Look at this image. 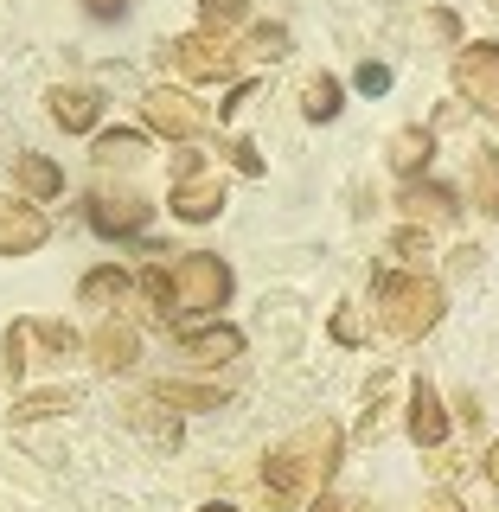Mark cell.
Here are the masks:
<instances>
[{"label":"cell","instance_id":"cell-1","mask_svg":"<svg viewBox=\"0 0 499 512\" xmlns=\"http://www.w3.org/2000/svg\"><path fill=\"white\" fill-rule=\"evenodd\" d=\"M346 455V436L340 423H308L295 442H282L276 455L263 461V480H269V500L276 506H308L320 487H327V474L340 468Z\"/></svg>","mask_w":499,"mask_h":512},{"label":"cell","instance_id":"cell-2","mask_svg":"<svg viewBox=\"0 0 499 512\" xmlns=\"http://www.w3.org/2000/svg\"><path fill=\"white\" fill-rule=\"evenodd\" d=\"M442 308H448L442 282L416 276V269H391V276H378V288H372L378 333H391V340H423L442 320Z\"/></svg>","mask_w":499,"mask_h":512},{"label":"cell","instance_id":"cell-3","mask_svg":"<svg viewBox=\"0 0 499 512\" xmlns=\"http://www.w3.org/2000/svg\"><path fill=\"white\" fill-rule=\"evenodd\" d=\"M173 276V308H224L231 301V269H224V256H180V263L167 269Z\"/></svg>","mask_w":499,"mask_h":512},{"label":"cell","instance_id":"cell-4","mask_svg":"<svg viewBox=\"0 0 499 512\" xmlns=\"http://www.w3.org/2000/svg\"><path fill=\"white\" fill-rule=\"evenodd\" d=\"M173 64H180L186 84H218V77L237 71V52L224 32H186L180 45H173Z\"/></svg>","mask_w":499,"mask_h":512},{"label":"cell","instance_id":"cell-5","mask_svg":"<svg viewBox=\"0 0 499 512\" xmlns=\"http://www.w3.org/2000/svg\"><path fill=\"white\" fill-rule=\"evenodd\" d=\"M141 122H148L154 135H167V141H186V135H199V103H192L186 90H173V84H154L141 96Z\"/></svg>","mask_w":499,"mask_h":512},{"label":"cell","instance_id":"cell-6","mask_svg":"<svg viewBox=\"0 0 499 512\" xmlns=\"http://www.w3.org/2000/svg\"><path fill=\"white\" fill-rule=\"evenodd\" d=\"M455 90L468 96L474 109H499V45L493 39H480L455 58Z\"/></svg>","mask_w":499,"mask_h":512},{"label":"cell","instance_id":"cell-7","mask_svg":"<svg viewBox=\"0 0 499 512\" xmlns=\"http://www.w3.org/2000/svg\"><path fill=\"white\" fill-rule=\"evenodd\" d=\"M84 205H90V231L96 237H135L141 224H148V205H141L135 192H116V186H96Z\"/></svg>","mask_w":499,"mask_h":512},{"label":"cell","instance_id":"cell-8","mask_svg":"<svg viewBox=\"0 0 499 512\" xmlns=\"http://www.w3.org/2000/svg\"><path fill=\"white\" fill-rule=\"evenodd\" d=\"M173 218H186V224H205V218H218L224 212V186H218V173H180V186H173Z\"/></svg>","mask_w":499,"mask_h":512},{"label":"cell","instance_id":"cell-9","mask_svg":"<svg viewBox=\"0 0 499 512\" xmlns=\"http://www.w3.org/2000/svg\"><path fill=\"white\" fill-rule=\"evenodd\" d=\"M410 436L423 442V448H442L448 442V410H442V397H436V384H429V378L410 384Z\"/></svg>","mask_w":499,"mask_h":512},{"label":"cell","instance_id":"cell-10","mask_svg":"<svg viewBox=\"0 0 499 512\" xmlns=\"http://www.w3.org/2000/svg\"><path fill=\"white\" fill-rule=\"evenodd\" d=\"M45 244V212L39 205H0V256H26Z\"/></svg>","mask_w":499,"mask_h":512},{"label":"cell","instance_id":"cell-11","mask_svg":"<svg viewBox=\"0 0 499 512\" xmlns=\"http://www.w3.org/2000/svg\"><path fill=\"white\" fill-rule=\"evenodd\" d=\"M45 103H52V122L71 128V135H90L96 116H103V96H90V90H77V84H58Z\"/></svg>","mask_w":499,"mask_h":512},{"label":"cell","instance_id":"cell-12","mask_svg":"<svg viewBox=\"0 0 499 512\" xmlns=\"http://www.w3.org/2000/svg\"><path fill=\"white\" fill-rule=\"evenodd\" d=\"M135 352H141V340H135L128 320H109V327H96V340H90V359L103 365V372H128Z\"/></svg>","mask_w":499,"mask_h":512},{"label":"cell","instance_id":"cell-13","mask_svg":"<svg viewBox=\"0 0 499 512\" xmlns=\"http://www.w3.org/2000/svg\"><path fill=\"white\" fill-rule=\"evenodd\" d=\"M186 352H192L199 365L244 359V333H237V327H192V333H186Z\"/></svg>","mask_w":499,"mask_h":512},{"label":"cell","instance_id":"cell-14","mask_svg":"<svg viewBox=\"0 0 499 512\" xmlns=\"http://www.w3.org/2000/svg\"><path fill=\"white\" fill-rule=\"evenodd\" d=\"M13 186H20L26 199L45 205V199L64 186V173H58V160H45V154H20V160H13Z\"/></svg>","mask_w":499,"mask_h":512},{"label":"cell","instance_id":"cell-15","mask_svg":"<svg viewBox=\"0 0 499 512\" xmlns=\"http://www.w3.org/2000/svg\"><path fill=\"white\" fill-rule=\"evenodd\" d=\"M429 148H436L429 128H397V135H391V167L397 173H423L429 167Z\"/></svg>","mask_w":499,"mask_h":512},{"label":"cell","instance_id":"cell-16","mask_svg":"<svg viewBox=\"0 0 499 512\" xmlns=\"http://www.w3.org/2000/svg\"><path fill=\"white\" fill-rule=\"evenodd\" d=\"M154 397H160V404H180V410H218L224 384H180V378H167V384H154Z\"/></svg>","mask_w":499,"mask_h":512},{"label":"cell","instance_id":"cell-17","mask_svg":"<svg viewBox=\"0 0 499 512\" xmlns=\"http://www.w3.org/2000/svg\"><path fill=\"white\" fill-rule=\"evenodd\" d=\"M340 103H346L340 77L314 71V77H308V96H301V109H308V122H333V116H340Z\"/></svg>","mask_w":499,"mask_h":512},{"label":"cell","instance_id":"cell-18","mask_svg":"<svg viewBox=\"0 0 499 512\" xmlns=\"http://www.w3.org/2000/svg\"><path fill=\"white\" fill-rule=\"evenodd\" d=\"M122 288H128L122 269H90V276L77 282V301H84V308H116V301H122Z\"/></svg>","mask_w":499,"mask_h":512},{"label":"cell","instance_id":"cell-19","mask_svg":"<svg viewBox=\"0 0 499 512\" xmlns=\"http://www.w3.org/2000/svg\"><path fill=\"white\" fill-rule=\"evenodd\" d=\"M474 205L487 218H499V148H487L474 160Z\"/></svg>","mask_w":499,"mask_h":512},{"label":"cell","instance_id":"cell-20","mask_svg":"<svg viewBox=\"0 0 499 512\" xmlns=\"http://www.w3.org/2000/svg\"><path fill=\"white\" fill-rule=\"evenodd\" d=\"M404 205H410V218H423V224H442V218H455V192H448V186H416Z\"/></svg>","mask_w":499,"mask_h":512},{"label":"cell","instance_id":"cell-21","mask_svg":"<svg viewBox=\"0 0 499 512\" xmlns=\"http://www.w3.org/2000/svg\"><path fill=\"white\" fill-rule=\"evenodd\" d=\"M58 410H77V391H26L20 404H13L20 423H32V416H58Z\"/></svg>","mask_w":499,"mask_h":512},{"label":"cell","instance_id":"cell-22","mask_svg":"<svg viewBox=\"0 0 499 512\" xmlns=\"http://www.w3.org/2000/svg\"><path fill=\"white\" fill-rule=\"evenodd\" d=\"M199 20H205V32H231L250 20V0H199Z\"/></svg>","mask_w":499,"mask_h":512},{"label":"cell","instance_id":"cell-23","mask_svg":"<svg viewBox=\"0 0 499 512\" xmlns=\"http://www.w3.org/2000/svg\"><path fill=\"white\" fill-rule=\"evenodd\" d=\"M32 340L52 352V359H71V352H77V333L64 327V320H32Z\"/></svg>","mask_w":499,"mask_h":512},{"label":"cell","instance_id":"cell-24","mask_svg":"<svg viewBox=\"0 0 499 512\" xmlns=\"http://www.w3.org/2000/svg\"><path fill=\"white\" fill-rule=\"evenodd\" d=\"M26 346H32V327H26V320H13V327H7V359H0V372H7V378H20Z\"/></svg>","mask_w":499,"mask_h":512},{"label":"cell","instance_id":"cell-25","mask_svg":"<svg viewBox=\"0 0 499 512\" xmlns=\"http://www.w3.org/2000/svg\"><path fill=\"white\" fill-rule=\"evenodd\" d=\"M135 154H148L141 135H96V160H135Z\"/></svg>","mask_w":499,"mask_h":512},{"label":"cell","instance_id":"cell-26","mask_svg":"<svg viewBox=\"0 0 499 512\" xmlns=\"http://www.w3.org/2000/svg\"><path fill=\"white\" fill-rule=\"evenodd\" d=\"M141 295H148L154 308H173V276L167 269H141Z\"/></svg>","mask_w":499,"mask_h":512},{"label":"cell","instance_id":"cell-27","mask_svg":"<svg viewBox=\"0 0 499 512\" xmlns=\"http://www.w3.org/2000/svg\"><path fill=\"white\" fill-rule=\"evenodd\" d=\"M256 52H263V58H282L288 52V32L282 26H256Z\"/></svg>","mask_w":499,"mask_h":512},{"label":"cell","instance_id":"cell-28","mask_svg":"<svg viewBox=\"0 0 499 512\" xmlns=\"http://www.w3.org/2000/svg\"><path fill=\"white\" fill-rule=\"evenodd\" d=\"M359 90L365 96H384V90H391V71H384V64H359Z\"/></svg>","mask_w":499,"mask_h":512},{"label":"cell","instance_id":"cell-29","mask_svg":"<svg viewBox=\"0 0 499 512\" xmlns=\"http://www.w3.org/2000/svg\"><path fill=\"white\" fill-rule=\"evenodd\" d=\"M231 160H237V173H250V180H263V154H256L250 141H237V148H231Z\"/></svg>","mask_w":499,"mask_h":512},{"label":"cell","instance_id":"cell-30","mask_svg":"<svg viewBox=\"0 0 499 512\" xmlns=\"http://www.w3.org/2000/svg\"><path fill=\"white\" fill-rule=\"evenodd\" d=\"M359 314H333V340H340V346H359Z\"/></svg>","mask_w":499,"mask_h":512},{"label":"cell","instance_id":"cell-31","mask_svg":"<svg viewBox=\"0 0 499 512\" xmlns=\"http://www.w3.org/2000/svg\"><path fill=\"white\" fill-rule=\"evenodd\" d=\"M308 512H359V506H352V500H340V493H314V500H308Z\"/></svg>","mask_w":499,"mask_h":512},{"label":"cell","instance_id":"cell-32","mask_svg":"<svg viewBox=\"0 0 499 512\" xmlns=\"http://www.w3.org/2000/svg\"><path fill=\"white\" fill-rule=\"evenodd\" d=\"M391 250H397V256H416V250H423V231H416V224H410V231H397Z\"/></svg>","mask_w":499,"mask_h":512},{"label":"cell","instance_id":"cell-33","mask_svg":"<svg viewBox=\"0 0 499 512\" xmlns=\"http://www.w3.org/2000/svg\"><path fill=\"white\" fill-rule=\"evenodd\" d=\"M84 7H90V13H103V20H116V13H122V0H84Z\"/></svg>","mask_w":499,"mask_h":512},{"label":"cell","instance_id":"cell-34","mask_svg":"<svg viewBox=\"0 0 499 512\" xmlns=\"http://www.w3.org/2000/svg\"><path fill=\"white\" fill-rule=\"evenodd\" d=\"M423 512H468V506H461V500H448V493H436V500H429Z\"/></svg>","mask_w":499,"mask_h":512},{"label":"cell","instance_id":"cell-35","mask_svg":"<svg viewBox=\"0 0 499 512\" xmlns=\"http://www.w3.org/2000/svg\"><path fill=\"white\" fill-rule=\"evenodd\" d=\"M487 480L499 487V436H493V448H487Z\"/></svg>","mask_w":499,"mask_h":512},{"label":"cell","instance_id":"cell-36","mask_svg":"<svg viewBox=\"0 0 499 512\" xmlns=\"http://www.w3.org/2000/svg\"><path fill=\"white\" fill-rule=\"evenodd\" d=\"M199 512H237V506H199Z\"/></svg>","mask_w":499,"mask_h":512},{"label":"cell","instance_id":"cell-37","mask_svg":"<svg viewBox=\"0 0 499 512\" xmlns=\"http://www.w3.org/2000/svg\"><path fill=\"white\" fill-rule=\"evenodd\" d=\"M493 7H499V0H493Z\"/></svg>","mask_w":499,"mask_h":512}]
</instances>
